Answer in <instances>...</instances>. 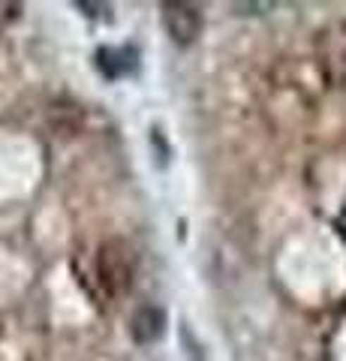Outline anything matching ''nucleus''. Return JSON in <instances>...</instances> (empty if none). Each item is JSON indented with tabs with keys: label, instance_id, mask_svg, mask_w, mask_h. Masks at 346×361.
<instances>
[{
	"label": "nucleus",
	"instance_id": "nucleus-1",
	"mask_svg": "<svg viewBox=\"0 0 346 361\" xmlns=\"http://www.w3.org/2000/svg\"><path fill=\"white\" fill-rule=\"evenodd\" d=\"M160 13H163L166 33H169L178 45L196 42L199 30H202V13H199L196 4H184V0H166V4H160Z\"/></svg>",
	"mask_w": 346,
	"mask_h": 361
},
{
	"label": "nucleus",
	"instance_id": "nucleus-2",
	"mask_svg": "<svg viewBox=\"0 0 346 361\" xmlns=\"http://www.w3.org/2000/svg\"><path fill=\"white\" fill-rule=\"evenodd\" d=\"M163 329H166V313L160 307H154V304H144L132 313V337H136V343H157L163 337Z\"/></svg>",
	"mask_w": 346,
	"mask_h": 361
},
{
	"label": "nucleus",
	"instance_id": "nucleus-3",
	"mask_svg": "<svg viewBox=\"0 0 346 361\" xmlns=\"http://www.w3.org/2000/svg\"><path fill=\"white\" fill-rule=\"evenodd\" d=\"M97 66L106 78H121L139 66V54L132 49H99L97 51Z\"/></svg>",
	"mask_w": 346,
	"mask_h": 361
}]
</instances>
